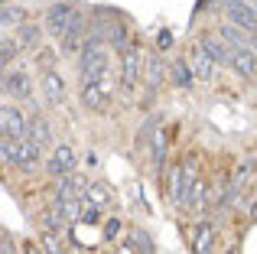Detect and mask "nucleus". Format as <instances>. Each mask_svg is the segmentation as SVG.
Instances as JSON below:
<instances>
[{
    "label": "nucleus",
    "instance_id": "nucleus-1",
    "mask_svg": "<svg viewBox=\"0 0 257 254\" xmlns=\"http://www.w3.org/2000/svg\"><path fill=\"white\" fill-rule=\"evenodd\" d=\"M88 179L82 173H69V176H62L56 183V192H52V199H59V202H85L88 196Z\"/></svg>",
    "mask_w": 257,
    "mask_h": 254
},
{
    "label": "nucleus",
    "instance_id": "nucleus-2",
    "mask_svg": "<svg viewBox=\"0 0 257 254\" xmlns=\"http://www.w3.org/2000/svg\"><path fill=\"white\" fill-rule=\"evenodd\" d=\"M225 10H228V23H231V26L244 30L251 39L257 36V10H254V7H247L244 0H228Z\"/></svg>",
    "mask_w": 257,
    "mask_h": 254
},
{
    "label": "nucleus",
    "instance_id": "nucleus-3",
    "mask_svg": "<svg viewBox=\"0 0 257 254\" xmlns=\"http://www.w3.org/2000/svg\"><path fill=\"white\" fill-rule=\"evenodd\" d=\"M140 62H144V56H140L137 46H127V49L120 52V82H124V88H127V91L137 88L140 72L147 69V65H140Z\"/></svg>",
    "mask_w": 257,
    "mask_h": 254
},
{
    "label": "nucleus",
    "instance_id": "nucleus-4",
    "mask_svg": "<svg viewBox=\"0 0 257 254\" xmlns=\"http://www.w3.org/2000/svg\"><path fill=\"white\" fill-rule=\"evenodd\" d=\"M46 170H49V176H56V179L75 173V150H72L69 144H56L52 157L46 160Z\"/></svg>",
    "mask_w": 257,
    "mask_h": 254
},
{
    "label": "nucleus",
    "instance_id": "nucleus-5",
    "mask_svg": "<svg viewBox=\"0 0 257 254\" xmlns=\"http://www.w3.org/2000/svg\"><path fill=\"white\" fill-rule=\"evenodd\" d=\"M72 17H75V7H69V4L49 7V13H46V30H49L56 39H62L65 33H69V26H72Z\"/></svg>",
    "mask_w": 257,
    "mask_h": 254
},
{
    "label": "nucleus",
    "instance_id": "nucleus-6",
    "mask_svg": "<svg viewBox=\"0 0 257 254\" xmlns=\"http://www.w3.org/2000/svg\"><path fill=\"white\" fill-rule=\"evenodd\" d=\"M26 124H30V121H26L17 108H10V104H4V108H0V131H4V137L26 140Z\"/></svg>",
    "mask_w": 257,
    "mask_h": 254
},
{
    "label": "nucleus",
    "instance_id": "nucleus-7",
    "mask_svg": "<svg viewBox=\"0 0 257 254\" xmlns=\"http://www.w3.org/2000/svg\"><path fill=\"white\" fill-rule=\"evenodd\" d=\"M85 43H88V36H85V13L75 10L69 33L62 36V52H78V49H85Z\"/></svg>",
    "mask_w": 257,
    "mask_h": 254
},
{
    "label": "nucleus",
    "instance_id": "nucleus-8",
    "mask_svg": "<svg viewBox=\"0 0 257 254\" xmlns=\"http://www.w3.org/2000/svg\"><path fill=\"white\" fill-rule=\"evenodd\" d=\"M189 69H192V75L199 78V82H212V75H215V59L208 56L202 46H195V49L189 52Z\"/></svg>",
    "mask_w": 257,
    "mask_h": 254
},
{
    "label": "nucleus",
    "instance_id": "nucleus-9",
    "mask_svg": "<svg viewBox=\"0 0 257 254\" xmlns=\"http://www.w3.org/2000/svg\"><path fill=\"white\" fill-rule=\"evenodd\" d=\"M192 254H215V225L199 222L192 228Z\"/></svg>",
    "mask_w": 257,
    "mask_h": 254
},
{
    "label": "nucleus",
    "instance_id": "nucleus-10",
    "mask_svg": "<svg viewBox=\"0 0 257 254\" xmlns=\"http://www.w3.org/2000/svg\"><path fill=\"white\" fill-rule=\"evenodd\" d=\"M4 91L13 98H30L33 95V82L26 72H7L4 75Z\"/></svg>",
    "mask_w": 257,
    "mask_h": 254
},
{
    "label": "nucleus",
    "instance_id": "nucleus-11",
    "mask_svg": "<svg viewBox=\"0 0 257 254\" xmlns=\"http://www.w3.org/2000/svg\"><path fill=\"white\" fill-rule=\"evenodd\" d=\"M231 65H234L238 75L257 78V56H254V49H234L231 52Z\"/></svg>",
    "mask_w": 257,
    "mask_h": 254
},
{
    "label": "nucleus",
    "instance_id": "nucleus-12",
    "mask_svg": "<svg viewBox=\"0 0 257 254\" xmlns=\"http://www.w3.org/2000/svg\"><path fill=\"white\" fill-rule=\"evenodd\" d=\"M43 91H46V101L49 104H65V82L56 75V72H46L43 75Z\"/></svg>",
    "mask_w": 257,
    "mask_h": 254
},
{
    "label": "nucleus",
    "instance_id": "nucleus-13",
    "mask_svg": "<svg viewBox=\"0 0 257 254\" xmlns=\"http://www.w3.org/2000/svg\"><path fill=\"white\" fill-rule=\"evenodd\" d=\"M199 46L215 59V62H231V52H234V49H231V46H225L218 36H212V33H205V36L199 39Z\"/></svg>",
    "mask_w": 257,
    "mask_h": 254
},
{
    "label": "nucleus",
    "instance_id": "nucleus-14",
    "mask_svg": "<svg viewBox=\"0 0 257 254\" xmlns=\"http://www.w3.org/2000/svg\"><path fill=\"white\" fill-rule=\"evenodd\" d=\"M82 101H85V108H91V111H104L111 98L101 91L98 82H82Z\"/></svg>",
    "mask_w": 257,
    "mask_h": 254
},
{
    "label": "nucleus",
    "instance_id": "nucleus-15",
    "mask_svg": "<svg viewBox=\"0 0 257 254\" xmlns=\"http://www.w3.org/2000/svg\"><path fill=\"white\" fill-rule=\"evenodd\" d=\"M39 153H43V147H39V144H33V140H23V144H20V163H17V166H20L23 173L36 170Z\"/></svg>",
    "mask_w": 257,
    "mask_h": 254
},
{
    "label": "nucleus",
    "instance_id": "nucleus-16",
    "mask_svg": "<svg viewBox=\"0 0 257 254\" xmlns=\"http://www.w3.org/2000/svg\"><path fill=\"white\" fill-rule=\"evenodd\" d=\"M17 43H20V46H30V49H36V46L43 43V26L33 23V20H26V23L17 30Z\"/></svg>",
    "mask_w": 257,
    "mask_h": 254
},
{
    "label": "nucleus",
    "instance_id": "nucleus-17",
    "mask_svg": "<svg viewBox=\"0 0 257 254\" xmlns=\"http://www.w3.org/2000/svg\"><path fill=\"white\" fill-rule=\"evenodd\" d=\"M26 140H33V144H39V147L49 144V124H46V117H39V114L30 117V124H26Z\"/></svg>",
    "mask_w": 257,
    "mask_h": 254
},
{
    "label": "nucleus",
    "instance_id": "nucleus-18",
    "mask_svg": "<svg viewBox=\"0 0 257 254\" xmlns=\"http://www.w3.org/2000/svg\"><path fill=\"white\" fill-rule=\"evenodd\" d=\"M43 225H46V231H62L65 225H69V218H65V212H62V205H56V202H49V209L43 212Z\"/></svg>",
    "mask_w": 257,
    "mask_h": 254
},
{
    "label": "nucleus",
    "instance_id": "nucleus-19",
    "mask_svg": "<svg viewBox=\"0 0 257 254\" xmlns=\"http://www.w3.org/2000/svg\"><path fill=\"white\" fill-rule=\"evenodd\" d=\"M166 127L160 124L157 127V134H153V140H150V150H153V166H157V170H163V160H166Z\"/></svg>",
    "mask_w": 257,
    "mask_h": 254
},
{
    "label": "nucleus",
    "instance_id": "nucleus-20",
    "mask_svg": "<svg viewBox=\"0 0 257 254\" xmlns=\"http://www.w3.org/2000/svg\"><path fill=\"white\" fill-rule=\"evenodd\" d=\"M218 36L225 39L231 49H247V39H244V30H238V26H231V23H225L218 30Z\"/></svg>",
    "mask_w": 257,
    "mask_h": 254
},
{
    "label": "nucleus",
    "instance_id": "nucleus-21",
    "mask_svg": "<svg viewBox=\"0 0 257 254\" xmlns=\"http://www.w3.org/2000/svg\"><path fill=\"white\" fill-rule=\"evenodd\" d=\"M88 202L91 205H98V209H107V205H111V189H107L104 183H91L88 186Z\"/></svg>",
    "mask_w": 257,
    "mask_h": 254
},
{
    "label": "nucleus",
    "instance_id": "nucleus-22",
    "mask_svg": "<svg viewBox=\"0 0 257 254\" xmlns=\"http://www.w3.org/2000/svg\"><path fill=\"white\" fill-rule=\"evenodd\" d=\"M160 82H163V59L147 56V85H150V88H160Z\"/></svg>",
    "mask_w": 257,
    "mask_h": 254
},
{
    "label": "nucleus",
    "instance_id": "nucleus-23",
    "mask_svg": "<svg viewBox=\"0 0 257 254\" xmlns=\"http://www.w3.org/2000/svg\"><path fill=\"white\" fill-rule=\"evenodd\" d=\"M20 144H23V140L0 137V153H4V163H10V166H17V163H20Z\"/></svg>",
    "mask_w": 257,
    "mask_h": 254
},
{
    "label": "nucleus",
    "instance_id": "nucleus-24",
    "mask_svg": "<svg viewBox=\"0 0 257 254\" xmlns=\"http://www.w3.org/2000/svg\"><path fill=\"white\" fill-rule=\"evenodd\" d=\"M17 49H20L17 36H4L0 39V65H10V59L17 56Z\"/></svg>",
    "mask_w": 257,
    "mask_h": 254
},
{
    "label": "nucleus",
    "instance_id": "nucleus-25",
    "mask_svg": "<svg viewBox=\"0 0 257 254\" xmlns=\"http://www.w3.org/2000/svg\"><path fill=\"white\" fill-rule=\"evenodd\" d=\"M43 254H65V244L56 231H43Z\"/></svg>",
    "mask_w": 257,
    "mask_h": 254
},
{
    "label": "nucleus",
    "instance_id": "nucleus-26",
    "mask_svg": "<svg viewBox=\"0 0 257 254\" xmlns=\"http://www.w3.org/2000/svg\"><path fill=\"white\" fill-rule=\"evenodd\" d=\"M0 20H4V26H17V30L26 23L23 10H20V7H10V4H4V17H0Z\"/></svg>",
    "mask_w": 257,
    "mask_h": 254
},
{
    "label": "nucleus",
    "instance_id": "nucleus-27",
    "mask_svg": "<svg viewBox=\"0 0 257 254\" xmlns=\"http://www.w3.org/2000/svg\"><path fill=\"white\" fill-rule=\"evenodd\" d=\"M173 78H176V82H179V85H192V69H189V62H176L173 65Z\"/></svg>",
    "mask_w": 257,
    "mask_h": 254
},
{
    "label": "nucleus",
    "instance_id": "nucleus-28",
    "mask_svg": "<svg viewBox=\"0 0 257 254\" xmlns=\"http://www.w3.org/2000/svg\"><path fill=\"white\" fill-rule=\"evenodd\" d=\"M131 241H134V248H137V251H153L150 235H147V231H140V228H134V231H131Z\"/></svg>",
    "mask_w": 257,
    "mask_h": 254
},
{
    "label": "nucleus",
    "instance_id": "nucleus-29",
    "mask_svg": "<svg viewBox=\"0 0 257 254\" xmlns=\"http://www.w3.org/2000/svg\"><path fill=\"white\" fill-rule=\"evenodd\" d=\"M98 215H101V209H98V205H91V202L85 199V202H82V215H78V222L94 225V222H98Z\"/></svg>",
    "mask_w": 257,
    "mask_h": 254
},
{
    "label": "nucleus",
    "instance_id": "nucleus-30",
    "mask_svg": "<svg viewBox=\"0 0 257 254\" xmlns=\"http://www.w3.org/2000/svg\"><path fill=\"white\" fill-rule=\"evenodd\" d=\"M52 62H56V56H52L49 49L39 52V65H43V75H46V72H52Z\"/></svg>",
    "mask_w": 257,
    "mask_h": 254
},
{
    "label": "nucleus",
    "instance_id": "nucleus-31",
    "mask_svg": "<svg viewBox=\"0 0 257 254\" xmlns=\"http://www.w3.org/2000/svg\"><path fill=\"white\" fill-rule=\"evenodd\" d=\"M157 46H160V49H170V46H173V33H170V30H160Z\"/></svg>",
    "mask_w": 257,
    "mask_h": 254
},
{
    "label": "nucleus",
    "instance_id": "nucleus-32",
    "mask_svg": "<svg viewBox=\"0 0 257 254\" xmlns=\"http://www.w3.org/2000/svg\"><path fill=\"white\" fill-rule=\"evenodd\" d=\"M0 254H13V241H10V235H0Z\"/></svg>",
    "mask_w": 257,
    "mask_h": 254
},
{
    "label": "nucleus",
    "instance_id": "nucleus-33",
    "mask_svg": "<svg viewBox=\"0 0 257 254\" xmlns=\"http://www.w3.org/2000/svg\"><path fill=\"white\" fill-rule=\"evenodd\" d=\"M117 254H137V248H134V241H120L117 244Z\"/></svg>",
    "mask_w": 257,
    "mask_h": 254
},
{
    "label": "nucleus",
    "instance_id": "nucleus-34",
    "mask_svg": "<svg viewBox=\"0 0 257 254\" xmlns=\"http://www.w3.org/2000/svg\"><path fill=\"white\" fill-rule=\"evenodd\" d=\"M114 231H117V218H111V225H107V228H104V235H107V238H111V235H114Z\"/></svg>",
    "mask_w": 257,
    "mask_h": 254
},
{
    "label": "nucleus",
    "instance_id": "nucleus-35",
    "mask_svg": "<svg viewBox=\"0 0 257 254\" xmlns=\"http://www.w3.org/2000/svg\"><path fill=\"white\" fill-rule=\"evenodd\" d=\"M23 254H43V251H39L36 244H26V248H23Z\"/></svg>",
    "mask_w": 257,
    "mask_h": 254
},
{
    "label": "nucleus",
    "instance_id": "nucleus-36",
    "mask_svg": "<svg viewBox=\"0 0 257 254\" xmlns=\"http://www.w3.org/2000/svg\"><path fill=\"white\" fill-rule=\"evenodd\" d=\"M251 215H254V218H257V202H254V209H251Z\"/></svg>",
    "mask_w": 257,
    "mask_h": 254
},
{
    "label": "nucleus",
    "instance_id": "nucleus-37",
    "mask_svg": "<svg viewBox=\"0 0 257 254\" xmlns=\"http://www.w3.org/2000/svg\"><path fill=\"white\" fill-rule=\"evenodd\" d=\"M251 43H254V52H257V36H254V39H251Z\"/></svg>",
    "mask_w": 257,
    "mask_h": 254
},
{
    "label": "nucleus",
    "instance_id": "nucleus-38",
    "mask_svg": "<svg viewBox=\"0 0 257 254\" xmlns=\"http://www.w3.org/2000/svg\"><path fill=\"white\" fill-rule=\"evenodd\" d=\"M137 254H157V251H137Z\"/></svg>",
    "mask_w": 257,
    "mask_h": 254
}]
</instances>
